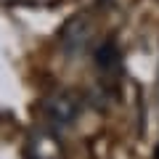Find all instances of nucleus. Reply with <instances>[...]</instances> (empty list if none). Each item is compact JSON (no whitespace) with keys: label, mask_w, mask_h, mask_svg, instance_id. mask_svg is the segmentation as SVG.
Wrapping results in <instances>:
<instances>
[{"label":"nucleus","mask_w":159,"mask_h":159,"mask_svg":"<svg viewBox=\"0 0 159 159\" xmlns=\"http://www.w3.org/2000/svg\"><path fill=\"white\" fill-rule=\"evenodd\" d=\"M80 109H82V101L74 90H56L45 98V119L51 130L61 133L66 127H72L80 117Z\"/></svg>","instance_id":"obj_1"},{"label":"nucleus","mask_w":159,"mask_h":159,"mask_svg":"<svg viewBox=\"0 0 159 159\" xmlns=\"http://www.w3.org/2000/svg\"><path fill=\"white\" fill-rule=\"evenodd\" d=\"M90 34H93L90 16H88V13H77V16H72L61 27V32H58V43H61V48L69 53V56H77V53H82L88 48Z\"/></svg>","instance_id":"obj_2"},{"label":"nucleus","mask_w":159,"mask_h":159,"mask_svg":"<svg viewBox=\"0 0 159 159\" xmlns=\"http://www.w3.org/2000/svg\"><path fill=\"white\" fill-rule=\"evenodd\" d=\"M24 159H64V146L56 138V130H34L24 141Z\"/></svg>","instance_id":"obj_3"},{"label":"nucleus","mask_w":159,"mask_h":159,"mask_svg":"<svg viewBox=\"0 0 159 159\" xmlns=\"http://www.w3.org/2000/svg\"><path fill=\"white\" fill-rule=\"evenodd\" d=\"M119 48L114 43H103V45L96 48V66L103 69V72H111V69H119Z\"/></svg>","instance_id":"obj_4"},{"label":"nucleus","mask_w":159,"mask_h":159,"mask_svg":"<svg viewBox=\"0 0 159 159\" xmlns=\"http://www.w3.org/2000/svg\"><path fill=\"white\" fill-rule=\"evenodd\" d=\"M154 159H159V143H157V148H154Z\"/></svg>","instance_id":"obj_5"}]
</instances>
